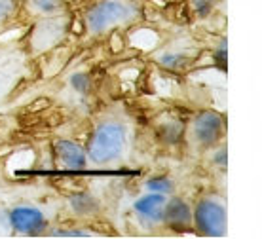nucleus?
Returning <instances> with one entry per match:
<instances>
[{
    "mask_svg": "<svg viewBox=\"0 0 262 239\" xmlns=\"http://www.w3.org/2000/svg\"><path fill=\"white\" fill-rule=\"evenodd\" d=\"M125 146V129L120 123L108 122L99 125L88 144V158L93 163H111L118 160Z\"/></svg>",
    "mask_w": 262,
    "mask_h": 239,
    "instance_id": "obj_1",
    "label": "nucleus"
},
{
    "mask_svg": "<svg viewBox=\"0 0 262 239\" xmlns=\"http://www.w3.org/2000/svg\"><path fill=\"white\" fill-rule=\"evenodd\" d=\"M131 8L120 0H105L92 8L85 15V25L93 34L105 33L111 27L124 23L131 17Z\"/></svg>",
    "mask_w": 262,
    "mask_h": 239,
    "instance_id": "obj_2",
    "label": "nucleus"
},
{
    "mask_svg": "<svg viewBox=\"0 0 262 239\" xmlns=\"http://www.w3.org/2000/svg\"><path fill=\"white\" fill-rule=\"evenodd\" d=\"M192 224L207 237L226 235V209L215 200H202L192 213Z\"/></svg>",
    "mask_w": 262,
    "mask_h": 239,
    "instance_id": "obj_3",
    "label": "nucleus"
},
{
    "mask_svg": "<svg viewBox=\"0 0 262 239\" xmlns=\"http://www.w3.org/2000/svg\"><path fill=\"white\" fill-rule=\"evenodd\" d=\"M192 135L200 146L209 148L224 135V118L213 110L200 112L192 123Z\"/></svg>",
    "mask_w": 262,
    "mask_h": 239,
    "instance_id": "obj_4",
    "label": "nucleus"
},
{
    "mask_svg": "<svg viewBox=\"0 0 262 239\" xmlns=\"http://www.w3.org/2000/svg\"><path fill=\"white\" fill-rule=\"evenodd\" d=\"M10 224L17 233L40 235L46 230V219L34 207H15L10 213Z\"/></svg>",
    "mask_w": 262,
    "mask_h": 239,
    "instance_id": "obj_5",
    "label": "nucleus"
},
{
    "mask_svg": "<svg viewBox=\"0 0 262 239\" xmlns=\"http://www.w3.org/2000/svg\"><path fill=\"white\" fill-rule=\"evenodd\" d=\"M162 222H165L175 232L188 230L192 226V209L188 207L186 201L179 200V198L165 201L164 213H162Z\"/></svg>",
    "mask_w": 262,
    "mask_h": 239,
    "instance_id": "obj_6",
    "label": "nucleus"
},
{
    "mask_svg": "<svg viewBox=\"0 0 262 239\" xmlns=\"http://www.w3.org/2000/svg\"><path fill=\"white\" fill-rule=\"evenodd\" d=\"M53 152L57 162L67 169H84L85 162H88V156L82 150V146H78L76 142L67 141V139H59V141L53 142Z\"/></svg>",
    "mask_w": 262,
    "mask_h": 239,
    "instance_id": "obj_7",
    "label": "nucleus"
},
{
    "mask_svg": "<svg viewBox=\"0 0 262 239\" xmlns=\"http://www.w3.org/2000/svg\"><path fill=\"white\" fill-rule=\"evenodd\" d=\"M165 195L164 194H148L135 201V213L143 219H148L152 222H162V213H164Z\"/></svg>",
    "mask_w": 262,
    "mask_h": 239,
    "instance_id": "obj_8",
    "label": "nucleus"
},
{
    "mask_svg": "<svg viewBox=\"0 0 262 239\" xmlns=\"http://www.w3.org/2000/svg\"><path fill=\"white\" fill-rule=\"evenodd\" d=\"M71 207L78 214H93L99 209V203L88 194H76L71 200Z\"/></svg>",
    "mask_w": 262,
    "mask_h": 239,
    "instance_id": "obj_9",
    "label": "nucleus"
},
{
    "mask_svg": "<svg viewBox=\"0 0 262 239\" xmlns=\"http://www.w3.org/2000/svg\"><path fill=\"white\" fill-rule=\"evenodd\" d=\"M29 4L33 6V10L40 13H46V15H52V13H59L63 12L65 8V2L63 0H29Z\"/></svg>",
    "mask_w": 262,
    "mask_h": 239,
    "instance_id": "obj_10",
    "label": "nucleus"
},
{
    "mask_svg": "<svg viewBox=\"0 0 262 239\" xmlns=\"http://www.w3.org/2000/svg\"><path fill=\"white\" fill-rule=\"evenodd\" d=\"M146 188L154 194H171L173 192V182L167 177H152L146 181Z\"/></svg>",
    "mask_w": 262,
    "mask_h": 239,
    "instance_id": "obj_11",
    "label": "nucleus"
},
{
    "mask_svg": "<svg viewBox=\"0 0 262 239\" xmlns=\"http://www.w3.org/2000/svg\"><path fill=\"white\" fill-rule=\"evenodd\" d=\"M160 63L167 69H184V67L188 65V59L181 55V53H165L160 57Z\"/></svg>",
    "mask_w": 262,
    "mask_h": 239,
    "instance_id": "obj_12",
    "label": "nucleus"
},
{
    "mask_svg": "<svg viewBox=\"0 0 262 239\" xmlns=\"http://www.w3.org/2000/svg\"><path fill=\"white\" fill-rule=\"evenodd\" d=\"M71 85L78 93H88V91L92 90V78L88 76L85 72H78V74H74L71 78Z\"/></svg>",
    "mask_w": 262,
    "mask_h": 239,
    "instance_id": "obj_13",
    "label": "nucleus"
},
{
    "mask_svg": "<svg viewBox=\"0 0 262 239\" xmlns=\"http://www.w3.org/2000/svg\"><path fill=\"white\" fill-rule=\"evenodd\" d=\"M190 4L198 15H207L215 8L216 0H190Z\"/></svg>",
    "mask_w": 262,
    "mask_h": 239,
    "instance_id": "obj_14",
    "label": "nucleus"
},
{
    "mask_svg": "<svg viewBox=\"0 0 262 239\" xmlns=\"http://www.w3.org/2000/svg\"><path fill=\"white\" fill-rule=\"evenodd\" d=\"M15 12V0H0V21H6Z\"/></svg>",
    "mask_w": 262,
    "mask_h": 239,
    "instance_id": "obj_15",
    "label": "nucleus"
},
{
    "mask_svg": "<svg viewBox=\"0 0 262 239\" xmlns=\"http://www.w3.org/2000/svg\"><path fill=\"white\" fill-rule=\"evenodd\" d=\"M52 235L55 237H88L90 233L82 232V230H53Z\"/></svg>",
    "mask_w": 262,
    "mask_h": 239,
    "instance_id": "obj_16",
    "label": "nucleus"
},
{
    "mask_svg": "<svg viewBox=\"0 0 262 239\" xmlns=\"http://www.w3.org/2000/svg\"><path fill=\"white\" fill-rule=\"evenodd\" d=\"M215 61L216 65H219V69H224V65H226V48H219L215 52Z\"/></svg>",
    "mask_w": 262,
    "mask_h": 239,
    "instance_id": "obj_17",
    "label": "nucleus"
}]
</instances>
